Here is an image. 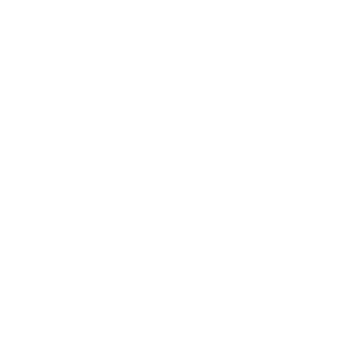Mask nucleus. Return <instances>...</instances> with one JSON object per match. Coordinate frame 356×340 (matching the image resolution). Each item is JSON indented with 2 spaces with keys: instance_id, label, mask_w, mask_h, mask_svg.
I'll use <instances>...</instances> for the list:
<instances>
[]
</instances>
